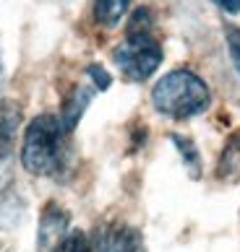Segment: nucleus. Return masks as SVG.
I'll return each mask as SVG.
<instances>
[{
    "instance_id": "obj_10",
    "label": "nucleus",
    "mask_w": 240,
    "mask_h": 252,
    "mask_svg": "<svg viewBox=\"0 0 240 252\" xmlns=\"http://www.w3.org/2000/svg\"><path fill=\"white\" fill-rule=\"evenodd\" d=\"M86 76L91 81V86H94V91H107L110 86H113V76H110V73L99 63L86 65Z\"/></svg>"
},
{
    "instance_id": "obj_12",
    "label": "nucleus",
    "mask_w": 240,
    "mask_h": 252,
    "mask_svg": "<svg viewBox=\"0 0 240 252\" xmlns=\"http://www.w3.org/2000/svg\"><path fill=\"white\" fill-rule=\"evenodd\" d=\"M225 42H227L230 60H233L238 76H240V29L238 26H225Z\"/></svg>"
},
{
    "instance_id": "obj_13",
    "label": "nucleus",
    "mask_w": 240,
    "mask_h": 252,
    "mask_svg": "<svg viewBox=\"0 0 240 252\" xmlns=\"http://www.w3.org/2000/svg\"><path fill=\"white\" fill-rule=\"evenodd\" d=\"M211 3H214L217 8H222L225 13H240V0H211Z\"/></svg>"
},
{
    "instance_id": "obj_8",
    "label": "nucleus",
    "mask_w": 240,
    "mask_h": 252,
    "mask_svg": "<svg viewBox=\"0 0 240 252\" xmlns=\"http://www.w3.org/2000/svg\"><path fill=\"white\" fill-rule=\"evenodd\" d=\"M131 0H94V21L105 29H113L128 13Z\"/></svg>"
},
{
    "instance_id": "obj_4",
    "label": "nucleus",
    "mask_w": 240,
    "mask_h": 252,
    "mask_svg": "<svg viewBox=\"0 0 240 252\" xmlns=\"http://www.w3.org/2000/svg\"><path fill=\"white\" fill-rule=\"evenodd\" d=\"M71 234V216L58 203H47L42 208L37 226V252H60L63 242Z\"/></svg>"
},
{
    "instance_id": "obj_5",
    "label": "nucleus",
    "mask_w": 240,
    "mask_h": 252,
    "mask_svg": "<svg viewBox=\"0 0 240 252\" xmlns=\"http://www.w3.org/2000/svg\"><path fill=\"white\" fill-rule=\"evenodd\" d=\"M21 127V109L13 101H0V192L11 180V156Z\"/></svg>"
},
{
    "instance_id": "obj_7",
    "label": "nucleus",
    "mask_w": 240,
    "mask_h": 252,
    "mask_svg": "<svg viewBox=\"0 0 240 252\" xmlns=\"http://www.w3.org/2000/svg\"><path fill=\"white\" fill-rule=\"evenodd\" d=\"M170 143L175 146L178 156L183 158V166L188 169V174L199 180L201 172H204V164H201V154H199L196 143H193L191 138H186V135H178V133H172V135H170Z\"/></svg>"
},
{
    "instance_id": "obj_9",
    "label": "nucleus",
    "mask_w": 240,
    "mask_h": 252,
    "mask_svg": "<svg viewBox=\"0 0 240 252\" xmlns=\"http://www.w3.org/2000/svg\"><path fill=\"white\" fill-rule=\"evenodd\" d=\"M152 26H154V16L146 5L136 8L131 21H128V36H141V34H152Z\"/></svg>"
},
{
    "instance_id": "obj_14",
    "label": "nucleus",
    "mask_w": 240,
    "mask_h": 252,
    "mask_svg": "<svg viewBox=\"0 0 240 252\" xmlns=\"http://www.w3.org/2000/svg\"><path fill=\"white\" fill-rule=\"evenodd\" d=\"M3 81H5V65H3V55H0V89H3Z\"/></svg>"
},
{
    "instance_id": "obj_1",
    "label": "nucleus",
    "mask_w": 240,
    "mask_h": 252,
    "mask_svg": "<svg viewBox=\"0 0 240 252\" xmlns=\"http://www.w3.org/2000/svg\"><path fill=\"white\" fill-rule=\"evenodd\" d=\"M68 164V133L55 115L29 120L21 141V166L34 177H55Z\"/></svg>"
},
{
    "instance_id": "obj_2",
    "label": "nucleus",
    "mask_w": 240,
    "mask_h": 252,
    "mask_svg": "<svg viewBox=\"0 0 240 252\" xmlns=\"http://www.w3.org/2000/svg\"><path fill=\"white\" fill-rule=\"evenodd\" d=\"M152 104L170 120H191L211 107L209 83L188 68H175L154 83Z\"/></svg>"
},
{
    "instance_id": "obj_3",
    "label": "nucleus",
    "mask_w": 240,
    "mask_h": 252,
    "mask_svg": "<svg viewBox=\"0 0 240 252\" xmlns=\"http://www.w3.org/2000/svg\"><path fill=\"white\" fill-rule=\"evenodd\" d=\"M162 58H164V52L152 34L125 36L113 52V63L120 70V76L133 83L149 81L157 73V68L162 65Z\"/></svg>"
},
{
    "instance_id": "obj_11",
    "label": "nucleus",
    "mask_w": 240,
    "mask_h": 252,
    "mask_svg": "<svg viewBox=\"0 0 240 252\" xmlns=\"http://www.w3.org/2000/svg\"><path fill=\"white\" fill-rule=\"evenodd\" d=\"M60 252H94V247H91V239L89 234H84V231H71L68 239L63 242V250Z\"/></svg>"
},
{
    "instance_id": "obj_6",
    "label": "nucleus",
    "mask_w": 240,
    "mask_h": 252,
    "mask_svg": "<svg viewBox=\"0 0 240 252\" xmlns=\"http://www.w3.org/2000/svg\"><path fill=\"white\" fill-rule=\"evenodd\" d=\"M91 99H94V86H73L68 91V96L60 107V125L68 135L76 130L79 120L84 117L86 107L91 104Z\"/></svg>"
}]
</instances>
